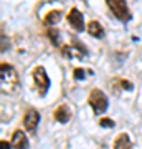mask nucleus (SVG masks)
<instances>
[{"instance_id": "nucleus-1", "label": "nucleus", "mask_w": 142, "mask_h": 149, "mask_svg": "<svg viewBox=\"0 0 142 149\" xmlns=\"http://www.w3.org/2000/svg\"><path fill=\"white\" fill-rule=\"evenodd\" d=\"M0 86L3 95H15L20 90V78L17 70L8 63L0 65Z\"/></svg>"}, {"instance_id": "nucleus-2", "label": "nucleus", "mask_w": 142, "mask_h": 149, "mask_svg": "<svg viewBox=\"0 0 142 149\" xmlns=\"http://www.w3.org/2000/svg\"><path fill=\"white\" fill-rule=\"evenodd\" d=\"M88 103H89V106L93 108L94 114H103V113H106L107 111V106H109L107 96H106L101 90H98V88H94V90L89 93Z\"/></svg>"}, {"instance_id": "nucleus-3", "label": "nucleus", "mask_w": 142, "mask_h": 149, "mask_svg": "<svg viewBox=\"0 0 142 149\" xmlns=\"http://www.w3.org/2000/svg\"><path fill=\"white\" fill-rule=\"evenodd\" d=\"M106 3H107V7H109L111 12H112V15L116 17L117 20L129 22L132 18L131 10H129V7H127L126 2H122V0H107Z\"/></svg>"}, {"instance_id": "nucleus-4", "label": "nucleus", "mask_w": 142, "mask_h": 149, "mask_svg": "<svg viewBox=\"0 0 142 149\" xmlns=\"http://www.w3.org/2000/svg\"><path fill=\"white\" fill-rule=\"evenodd\" d=\"M61 53L66 58H79L81 60V58H84V55H88V50H86V47L79 42L78 38H73L69 45L61 48Z\"/></svg>"}, {"instance_id": "nucleus-5", "label": "nucleus", "mask_w": 142, "mask_h": 149, "mask_svg": "<svg viewBox=\"0 0 142 149\" xmlns=\"http://www.w3.org/2000/svg\"><path fill=\"white\" fill-rule=\"evenodd\" d=\"M33 81H35V88H37L38 95L40 96L46 95L48 88H50V78H48L43 66H37L33 70Z\"/></svg>"}, {"instance_id": "nucleus-6", "label": "nucleus", "mask_w": 142, "mask_h": 149, "mask_svg": "<svg viewBox=\"0 0 142 149\" xmlns=\"http://www.w3.org/2000/svg\"><path fill=\"white\" fill-rule=\"evenodd\" d=\"M38 121H40V113L37 109H28L25 113V118H23V126L28 133L35 134L38 128Z\"/></svg>"}, {"instance_id": "nucleus-7", "label": "nucleus", "mask_w": 142, "mask_h": 149, "mask_svg": "<svg viewBox=\"0 0 142 149\" xmlns=\"http://www.w3.org/2000/svg\"><path fill=\"white\" fill-rule=\"evenodd\" d=\"M68 22L73 27L74 32H83L84 30V17L78 8H71L68 13Z\"/></svg>"}, {"instance_id": "nucleus-8", "label": "nucleus", "mask_w": 142, "mask_h": 149, "mask_svg": "<svg viewBox=\"0 0 142 149\" xmlns=\"http://www.w3.org/2000/svg\"><path fill=\"white\" fill-rule=\"evenodd\" d=\"M30 143H28V138L26 134L20 129H17L15 133L12 134V148L13 149H28Z\"/></svg>"}, {"instance_id": "nucleus-9", "label": "nucleus", "mask_w": 142, "mask_h": 149, "mask_svg": "<svg viewBox=\"0 0 142 149\" xmlns=\"http://www.w3.org/2000/svg\"><path fill=\"white\" fill-rule=\"evenodd\" d=\"M55 121L61 123V124H66L69 121V118H71V111H69V108L66 104H60L56 109H55Z\"/></svg>"}, {"instance_id": "nucleus-10", "label": "nucleus", "mask_w": 142, "mask_h": 149, "mask_svg": "<svg viewBox=\"0 0 142 149\" xmlns=\"http://www.w3.org/2000/svg\"><path fill=\"white\" fill-rule=\"evenodd\" d=\"M86 30H88V33H89L91 37H94V38L104 37V28H103V25H101L99 22H96V20H91L89 23H88Z\"/></svg>"}, {"instance_id": "nucleus-11", "label": "nucleus", "mask_w": 142, "mask_h": 149, "mask_svg": "<svg viewBox=\"0 0 142 149\" xmlns=\"http://www.w3.org/2000/svg\"><path fill=\"white\" fill-rule=\"evenodd\" d=\"M112 149H131V139H129V136L126 133H121L116 138V141H114Z\"/></svg>"}, {"instance_id": "nucleus-12", "label": "nucleus", "mask_w": 142, "mask_h": 149, "mask_svg": "<svg viewBox=\"0 0 142 149\" xmlns=\"http://www.w3.org/2000/svg\"><path fill=\"white\" fill-rule=\"evenodd\" d=\"M61 12L60 10H53V12H50L46 17H45V23L46 25H55V23H58L60 20H61Z\"/></svg>"}, {"instance_id": "nucleus-13", "label": "nucleus", "mask_w": 142, "mask_h": 149, "mask_svg": "<svg viewBox=\"0 0 142 149\" xmlns=\"http://www.w3.org/2000/svg\"><path fill=\"white\" fill-rule=\"evenodd\" d=\"M46 35H48V38L53 42L55 47H60V45H61V37H60V32L56 30V28H48Z\"/></svg>"}, {"instance_id": "nucleus-14", "label": "nucleus", "mask_w": 142, "mask_h": 149, "mask_svg": "<svg viewBox=\"0 0 142 149\" xmlns=\"http://www.w3.org/2000/svg\"><path fill=\"white\" fill-rule=\"evenodd\" d=\"M99 126H103V128H114V121L112 119H101Z\"/></svg>"}, {"instance_id": "nucleus-15", "label": "nucleus", "mask_w": 142, "mask_h": 149, "mask_svg": "<svg viewBox=\"0 0 142 149\" xmlns=\"http://www.w3.org/2000/svg\"><path fill=\"white\" fill-rule=\"evenodd\" d=\"M73 76H74V80H83L84 78V70L83 68H76L74 73H73Z\"/></svg>"}, {"instance_id": "nucleus-16", "label": "nucleus", "mask_w": 142, "mask_h": 149, "mask_svg": "<svg viewBox=\"0 0 142 149\" xmlns=\"http://www.w3.org/2000/svg\"><path fill=\"white\" fill-rule=\"evenodd\" d=\"M0 146H2V149H10V148H12V143H7L5 139H2Z\"/></svg>"}, {"instance_id": "nucleus-17", "label": "nucleus", "mask_w": 142, "mask_h": 149, "mask_svg": "<svg viewBox=\"0 0 142 149\" xmlns=\"http://www.w3.org/2000/svg\"><path fill=\"white\" fill-rule=\"evenodd\" d=\"M122 88H126V90L131 91V90H132V85H131V83H129L127 80H122Z\"/></svg>"}]
</instances>
